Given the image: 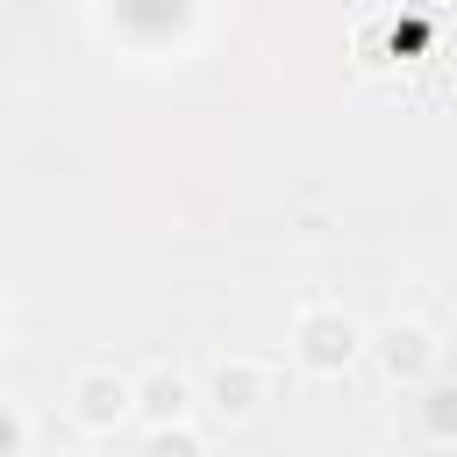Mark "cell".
<instances>
[{
	"instance_id": "6da1fadb",
	"label": "cell",
	"mask_w": 457,
	"mask_h": 457,
	"mask_svg": "<svg viewBox=\"0 0 457 457\" xmlns=\"http://www.w3.org/2000/svg\"><path fill=\"white\" fill-rule=\"evenodd\" d=\"M364 328L343 314V307H300L293 314V357H300V371H314V378H343L357 357H364Z\"/></svg>"
},
{
	"instance_id": "7a4b0ae2",
	"label": "cell",
	"mask_w": 457,
	"mask_h": 457,
	"mask_svg": "<svg viewBox=\"0 0 457 457\" xmlns=\"http://www.w3.org/2000/svg\"><path fill=\"white\" fill-rule=\"evenodd\" d=\"M364 350L378 357V371H386L393 386H421V378H436V371H443V336H436L428 321H414V314H400V321L371 328V343H364Z\"/></svg>"
},
{
	"instance_id": "3957f363",
	"label": "cell",
	"mask_w": 457,
	"mask_h": 457,
	"mask_svg": "<svg viewBox=\"0 0 457 457\" xmlns=\"http://www.w3.org/2000/svg\"><path fill=\"white\" fill-rule=\"evenodd\" d=\"M129 414H136V378H121L114 364H86L71 378V421L86 436H114Z\"/></svg>"
},
{
	"instance_id": "277c9868",
	"label": "cell",
	"mask_w": 457,
	"mask_h": 457,
	"mask_svg": "<svg viewBox=\"0 0 457 457\" xmlns=\"http://www.w3.org/2000/svg\"><path fill=\"white\" fill-rule=\"evenodd\" d=\"M264 400H271V371L257 364V357H221L214 364V378H207V407H214V421H257L264 414Z\"/></svg>"
},
{
	"instance_id": "5b68a950",
	"label": "cell",
	"mask_w": 457,
	"mask_h": 457,
	"mask_svg": "<svg viewBox=\"0 0 457 457\" xmlns=\"http://www.w3.org/2000/svg\"><path fill=\"white\" fill-rule=\"evenodd\" d=\"M186 407H193V386H186V371L157 364V371H143V378H136V414H143V428H150V421H179Z\"/></svg>"
},
{
	"instance_id": "8992f818",
	"label": "cell",
	"mask_w": 457,
	"mask_h": 457,
	"mask_svg": "<svg viewBox=\"0 0 457 457\" xmlns=\"http://www.w3.org/2000/svg\"><path fill=\"white\" fill-rule=\"evenodd\" d=\"M414 421H421V443H457V386L450 378H421Z\"/></svg>"
},
{
	"instance_id": "52a82bcc",
	"label": "cell",
	"mask_w": 457,
	"mask_h": 457,
	"mask_svg": "<svg viewBox=\"0 0 457 457\" xmlns=\"http://www.w3.org/2000/svg\"><path fill=\"white\" fill-rule=\"evenodd\" d=\"M143 443H150V450H179V457L207 450V436H200V428H186V414H179V421H150V428H143Z\"/></svg>"
},
{
	"instance_id": "ba28073f",
	"label": "cell",
	"mask_w": 457,
	"mask_h": 457,
	"mask_svg": "<svg viewBox=\"0 0 457 457\" xmlns=\"http://www.w3.org/2000/svg\"><path fill=\"white\" fill-rule=\"evenodd\" d=\"M21 450H29V421L0 400V457H21Z\"/></svg>"
},
{
	"instance_id": "9c48e42d",
	"label": "cell",
	"mask_w": 457,
	"mask_h": 457,
	"mask_svg": "<svg viewBox=\"0 0 457 457\" xmlns=\"http://www.w3.org/2000/svg\"><path fill=\"white\" fill-rule=\"evenodd\" d=\"M0 343H7V300H0Z\"/></svg>"
}]
</instances>
